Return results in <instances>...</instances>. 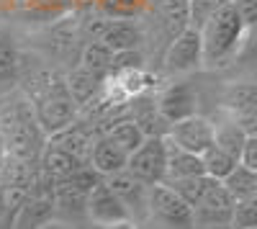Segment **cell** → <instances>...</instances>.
I'll list each match as a JSON object with an SVG mask.
<instances>
[{
	"label": "cell",
	"instance_id": "obj_1",
	"mask_svg": "<svg viewBox=\"0 0 257 229\" xmlns=\"http://www.w3.org/2000/svg\"><path fill=\"white\" fill-rule=\"evenodd\" d=\"M0 139L21 162L39 160L44 152L47 132L41 129L26 93H8L0 98Z\"/></svg>",
	"mask_w": 257,
	"mask_h": 229
},
{
	"label": "cell",
	"instance_id": "obj_2",
	"mask_svg": "<svg viewBox=\"0 0 257 229\" xmlns=\"http://www.w3.org/2000/svg\"><path fill=\"white\" fill-rule=\"evenodd\" d=\"M26 95L47 137H54L62 129L75 124L80 106L67 88V77H62L57 72H39L29 80Z\"/></svg>",
	"mask_w": 257,
	"mask_h": 229
},
{
	"label": "cell",
	"instance_id": "obj_3",
	"mask_svg": "<svg viewBox=\"0 0 257 229\" xmlns=\"http://www.w3.org/2000/svg\"><path fill=\"white\" fill-rule=\"evenodd\" d=\"M244 31H247V21L242 18L239 8L229 0V3L201 29L203 67L213 70V67H226L231 62H237Z\"/></svg>",
	"mask_w": 257,
	"mask_h": 229
},
{
	"label": "cell",
	"instance_id": "obj_4",
	"mask_svg": "<svg viewBox=\"0 0 257 229\" xmlns=\"http://www.w3.org/2000/svg\"><path fill=\"white\" fill-rule=\"evenodd\" d=\"M149 219L160 229H196L193 206L167 183L149 188Z\"/></svg>",
	"mask_w": 257,
	"mask_h": 229
},
{
	"label": "cell",
	"instance_id": "obj_5",
	"mask_svg": "<svg viewBox=\"0 0 257 229\" xmlns=\"http://www.w3.org/2000/svg\"><path fill=\"white\" fill-rule=\"evenodd\" d=\"M167 157H170V139L147 137L142 147L132 152L126 170L147 185H160L167 180Z\"/></svg>",
	"mask_w": 257,
	"mask_h": 229
},
{
	"label": "cell",
	"instance_id": "obj_6",
	"mask_svg": "<svg viewBox=\"0 0 257 229\" xmlns=\"http://www.w3.org/2000/svg\"><path fill=\"white\" fill-rule=\"evenodd\" d=\"M203 67V36L198 29L188 26L178 34L165 49V70L167 72H190Z\"/></svg>",
	"mask_w": 257,
	"mask_h": 229
},
{
	"label": "cell",
	"instance_id": "obj_7",
	"mask_svg": "<svg viewBox=\"0 0 257 229\" xmlns=\"http://www.w3.org/2000/svg\"><path fill=\"white\" fill-rule=\"evenodd\" d=\"M234 203H237V198L229 193L224 180L213 178L201 203L193 209L196 211V226H231Z\"/></svg>",
	"mask_w": 257,
	"mask_h": 229
},
{
	"label": "cell",
	"instance_id": "obj_8",
	"mask_svg": "<svg viewBox=\"0 0 257 229\" xmlns=\"http://www.w3.org/2000/svg\"><path fill=\"white\" fill-rule=\"evenodd\" d=\"M167 139L178 144V147L188 150V152H196V155H206L213 144H216V124L206 116H190L183 119L178 124H173Z\"/></svg>",
	"mask_w": 257,
	"mask_h": 229
},
{
	"label": "cell",
	"instance_id": "obj_9",
	"mask_svg": "<svg viewBox=\"0 0 257 229\" xmlns=\"http://www.w3.org/2000/svg\"><path fill=\"white\" fill-rule=\"evenodd\" d=\"M88 219L95 226H111L118 221H128V209L123 206V201L118 198V193L111 188L108 180H100L88 196Z\"/></svg>",
	"mask_w": 257,
	"mask_h": 229
},
{
	"label": "cell",
	"instance_id": "obj_10",
	"mask_svg": "<svg viewBox=\"0 0 257 229\" xmlns=\"http://www.w3.org/2000/svg\"><path fill=\"white\" fill-rule=\"evenodd\" d=\"M157 106L170 124H178L198 113V93L190 82H170L157 95Z\"/></svg>",
	"mask_w": 257,
	"mask_h": 229
},
{
	"label": "cell",
	"instance_id": "obj_11",
	"mask_svg": "<svg viewBox=\"0 0 257 229\" xmlns=\"http://www.w3.org/2000/svg\"><path fill=\"white\" fill-rule=\"evenodd\" d=\"M105 180H108L111 188L118 193V198L123 201V206L128 209V216H132L134 221L137 219H149V188H152V185L142 183L128 170L116 173V175L105 178Z\"/></svg>",
	"mask_w": 257,
	"mask_h": 229
},
{
	"label": "cell",
	"instance_id": "obj_12",
	"mask_svg": "<svg viewBox=\"0 0 257 229\" xmlns=\"http://www.w3.org/2000/svg\"><path fill=\"white\" fill-rule=\"evenodd\" d=\"M128 155L121 144H116L108 134H100L95 142H93V150H90V168L98 170L103 178H111L116 173H123L126 165H128Z\"/></svg>",
	"mask_w": 257,
	"mask_h": 229
},
{
	"label": "cell",
	"instance_id": "obj_13",
	"mask_svg": "<svg viewBox=\"0 0 257 229\" xmlns=\"http://www.w3.org/2000/svg\"><path fill=\"white\" fill-rule=\"evenodd\" d=\"M126 106H128V116L139 124L147 137H167L170 129H173V124L162 116V111L157 106V98H149L144 93V95L134 98L132 103H126Z\"/></svg>",
	"mask_w": 257,
	"mask_h": 229
},
{
	"label": "cell",
	"instance_id": "obj_14",
	"mask_svg": "<svg viewBox=\"0 0 257 229\" xmlns=\"http://www.w3.org/2000/svg\"><path fill=\"white\" fill-rule=\"evenodd\" d=\"M142 39H144V34L132 18H105V24L100 29V36H98V41L108 44L113 52L139 49Z\"/></svg>",
	"mask_w": 257,
	"mask_h": 229
},
{
	"label": "cell",
	"instance_id": "obj_15",
	"mask_svg": "<svg viewBox=\"0 0 257 229\" xmlns=\"http://www.w3.org/2000/svg\"><path fill=\"white\" fill-rule=\"evenodd\" d=\"M149 8L160 18L170 41L190 26V0H152Z\"/></svg>",
	"mask_w": 257,
	"mask_h": 229
},
{
	"label": "cell",
	"instance_id": "obj_16",
	"mask_svg": "<svg viewBox=\"0 0 257 229\" xmlns=\"http://www.w3.org/2000/svg\"><path fill=\"white\" fill-rule=\"evenodd\" d=\"M103 85H105V80H103L100 75H95L93 70H88L85 65H77V67L67 75V88H70V93H72V98L77 100L80 108H85L88 103H93V100L100 95Z\"/></svg>",
	"mask_w": 257,
	"mask_h": 229
},
{
	"label": "cell",
	"instance_id": "obj_17",
	"mask_svg": "<svg viewBox=\"0 0 257 229\" xmlns=\"http://www.w3.org/2000/svg\"><path fill=\"white\" fill-rule=\"evenodd\" d=\"M206 175V162L203 155L188 152L178 144L170 142V157H167V180H183V178H196Z\"/></svg>",
	"mask_w": 257,
	"mask_h": 229
},
{
	"label": "cell",
	"instance_id": "obj_18",
	"mask_svg": "<svg viewBox=\"0 0 257 229\" xmlns=\"http://www.w3.org/2000/svg\"><path fill=\"white\" fill-rule=\"evenodd\" d=\"M224 111L231 119H242L257 111V80L229 85L224 93Z\"/></svg>",
	"mask_w": 257,
	"mask_h": 229
},
{
	"label": "cell",
	"instance_id": "obj_19",
	"mask_svg": "<svg viewBox=\"0 0 257 229\" xmlns=\"http://www.w3.org/2000/svg\"><path fill=\"white\" fill-rule=\"evenodd\" d=\"M105 134H108L116 144H121V147L132 155V152H137L142 144H144V139H147V134L142 132V127L132 119V116H123V119H118V121H113L108 129H105Z\"/></svg>",
	"mask_w": 257,
	"mask_h": 229
},
{
	"label": "cell",
	"instance_id": "obj_20",
	"mask_svg": "<svg viewBox=\"0 0 257 229\" xmlns=\"http://www.w3.org/2000/svg\"><path fill=\"white\" fill-rule=\"evenodd\" d=\"M113 49L103 41H88L82 49V57H80V65H85L88 70H93L95 75H100L103 80H108L111 70H113Z\"/></svg>",
	"mask_w": 257,
	"mask_h": 229
},
{
	"label": "cell",
	"instance_id": "obj_21",
	"mask_svg": "<svg viewBox=\"0 0 257 229\" xmlns=\"http://www.w3.org/2000/svg\"><path fill=\"white\" fill-rule=\"evenodd\" d=\"M224 185L229 188V193L237 198V201H242V198H249V196H257V170H252V168H247V165H237L231 173H229V178L224 180Z\"/></svg>",
	"mask_w": 257,
	"mask_h": 229
},
{
	"label": "cell",
	"instance_id": "obj_22",
	"mask_svg": "<svg viewBox=\"0 0 257 229\" xmlns=\"http://www.w3.org/2000/svg\"><path fill=\"white\" fill-rule=\"evenodd\" d=\"M247 137H249V134L239 127V121H234L231 116H229L226 121H219V124H216V144H219L221 150L237 155V157H242V150H244Z\"/></svg>",
	"mask_w": 257,
	"mask_h": 229
},
{
	"label": "cell",
	"instance_id": "obj_23",
	"mask_svg": "<svg viewBox=\"0 0 257 229\" xmlns=\"http://www.w3.org/2000/svg\"><path fill=\"white\" fill-rule=\"evenodd\" d=\"M203 162H206V175L216 178V180H226L229 173L239 165V157L221 150L219 144H213V147L203 155Z\"/></svg>",
	"mask_w": 257,
	"mask_h": 229
},
{
	"label": "cell",
	"instance_id": "obj_24",
	"mask_svg": "<svg viewBox=\"0 0 257 229\" xmlns=\"http://www.w3.org/2000/svg\"><path fill=\"white\" fill-rule=\"evenodd\" d=\"M152 0H98L95 8L105 18H137L142 16Z\"/></svg>",
	"mask_w": 257,
	"mask_h": 229
},
{
	"label": "cell",
	"instance_id": "obj_25",
	"mask_svg": "<svg viewBox=\"0 0 257 229\" xmlns=\"http://www.w3.org/2000/svg\"><path fill=\"white\" fill-rule=\"evenodd\" d=\"M211 175H196V178H183V180H165L170 188H175L193 209L201 203V198H203V193L208 191V185H211Z\"/></svg>",
	"mask_w": 257,
	"mask_h": 229
},
{
	"label": "cell",
	"instance_id": "obj_26",
	"mask_svg": "<svg viewBox=\"0 0 257 229\" xmlns=\"http://www.w3.org/2000/svg\"><path fill=\"white\" fill-rule=\"evenodd\" d=\"M21 72V54L13 44V39L0 34V82L16 80Z\"/></svg>",
	"mask_w": 257,
	"mask_h": 229
},
{
	"label": "cell",
	"instance_id": "obj_27",
	"mask_svg": "<svg viewBox=\"0 0 257 229\" xmlns=\"http://www.w3.org/2000/svg\"><path fill=\"white\" fill-rule=\"evenodd\" d=\"M226 3L229 0H190V26L201 31Z\"/></svg>",
	"mask_w": 257,
	"mask_h": 229
},
{
	"label": "cell",
	"instance_id": "obj_28",
	"mask_svg": "<svg viewBox=\"0 0 257 229\" xmlns=\"http://www.w3.org/2000/svg\"><path fill=\"white\" fill-rule=\"evenodd\" d=\"M231 229H257V196H249L234 203Z\"/></svg>",
	"mask_w": 257,
	"mask_h": 229
},
{
	"label": "cell",
	"instance_id": "obj_29",
	"mask_svg": "<svg viewBox=\"0 0 257 229\" xmlns=\"http://www.w3.org/2000/svg\"><path fill=\"white\" fill-rule=\"evenodd\" d=\"M144 67V54L139 49H123L113 54V70L111 72H121V70H142Z\"/></svg>",
	"mask_w": 257,
	"mask_h": 229
},
{
	"label": "cell",
	"instance_id": "obj_30",
	"mask_svg": "<svg viewBox=\"0 0 257 229\" xmlns=\"http://www.w3.org/2000/svg\"><path fill=\"white\" fill-rule=\"evenodd\" d=\"M237 62H257V24H249L242 39V49L237 54Z\"/></svg>",
	"mask_w": 257,
	"mask_h": 229
},
{
	"label": "cell",
	"instance_id": "obj_31",
	"mask_svg": "<svg viewBox=\"0 0 257 229\" xmlns=\"http://www.w3.org/2000/svg\"><path fill=\"white\" fill-rule=\"evenodd\" d=\"M239 162L247 165V168H252V170H257V134H249V137H247Z\"/></svg>",
	"mask_w": 257,
	"mask_h": 229
},
{
	"label": "cell",
	"instance_id": "obj_32",
	"mask_svg": "<svg viewBox=\"0 0 257 229\" xmlns=\"http://www.w3.org/2000/svg\"><path fill=\"white\" fill-rule=\"evenodd\" d=\"M231 3L239 8L242 18L247 21V26L249 24H257V0H231Z\"/></svg>",
	"mask_w": 257,
	"mask_h": 229
},
{
	"label": "cell",
	"instance_id": "obj_33",
	"mask_svg": "<svg viewBox=\"0 0 257 229\" xmlns=\"http://www.w3.org/2000/svg\"><path fill=\"white\" fill-rule=\"evenodd\" d=\"M95 229H137V221H118V224H111V226H95Z\"/></svg>",
	"mask_w": 257,
	"mask_h": 229
},
{
	"label": "cell",
	"instance_id": "obj_34",
	"mask_svg": "<svg viewBox=\"0 0 257 229\" xmlns=\"http://www.w3.org/2000/svg\"><path fill=\"white\" fill-rule=\"evenodd\" d=\"M70 3H72L75 8H93L98 0H70Z\"/></svg>",
	"mask_w": 257,
	"mask_h": 229
},
{
	"label": "cell",
	"instance_id": "obj_35",
	"mask_svg": "<svg viewBox=\"0 0 257 229\" xmlns=\"http://www.w3.org/2000/svg\"><path fill=\"white\" fill-rule=\"evenodd\" d=\"M0 34H3V31H0Z\"/></svg>",
	"mask_w": 257,
	"mask_h": 229
}]
</instances>
